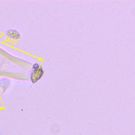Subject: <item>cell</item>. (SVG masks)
<instances>
[{
    "instance_id": "cell-1",
    "label": "cell",
    "mask_w": 135,
    "mask_h": 135,
    "mask_svg": "<svg viewBox=\"0 0 135 135\" xmlns=\"http://www.w3.org/2000/svg\"><path fill=\"white\" fill-rule=\"evenodd\" d=\"M44 74V71L42 68L37 63H35L33 66V69L31 75V80L34 83L40 80Z\"/></svg>"
},
{
    "instance_id": "cell-2",
    "label": "cell",
    "mask_w": 135,
    "mask_h": 135,
    "mask_svg": "<svg viewBox=\"0 0 135 135\" xmlns=\"http://www.w3.org/2000/svg\"><path fill=\"white\" fill-rule=\"evenodd\" d=\"M7 35L8 37L14 38V39H18L20 37V33L15 30H9L7 31Z\"/></svg>"
}]
</instances>
